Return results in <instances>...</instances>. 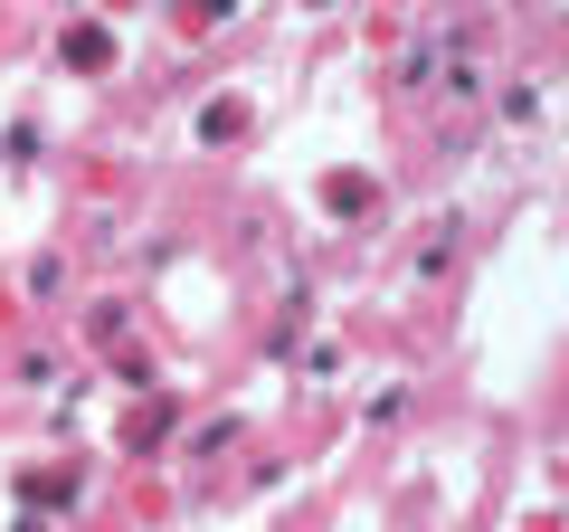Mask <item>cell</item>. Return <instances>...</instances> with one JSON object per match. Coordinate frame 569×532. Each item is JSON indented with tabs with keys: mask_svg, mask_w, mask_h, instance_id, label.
Here are the masks:
<instances>
[{
	"mask_svg": "<svg viewBox=\"0 0 569 532\" xmlns=\"http://www.w3.org/2000/svg\"><path fill=\"white\" fill-rule=\"evenodd\" d=\"M67 67H114V39H104V29H67Z\"/></svg>",
	"mask_w": 569,
	"mask_h": 532,
	"instance_id": "1",
	"label": "cell"
},
{
	"mask_svg": "<svg viewBox=\"0 0 569 532\" xmlns=\"http://www.w3.org/2000/svg\"><path fill=\"white\" fill-rule=\"evenodd\" d=\"M238 124H247V105H209V115H200V134H209V144H228Z\"/></svg>",
	"mask_w": 569,
	"mask_h": 532,
	"instance_id": "2",
	"label": "cell"
}]
</instances>
